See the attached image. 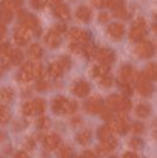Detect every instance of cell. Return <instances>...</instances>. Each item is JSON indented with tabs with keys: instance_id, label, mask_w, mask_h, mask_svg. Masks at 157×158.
Here are the masks:
<instances>
[{
	"instance_id": "cell-1",
	"label": "cell",
	"mask_w": 157,
	"mask_h": 158,
	"mask_svg": "<svg viewBox=\"0 0 157 158\" xmlns=\"http://www.w3.org/2000/svg\"><path fill=\"white\" fill-rule=\"evenodd\" d=\"M108 126L112 132H117L120 135H125L128 131H129V124H128V118H126V114L125 112H119L117 117L114 118H109L108 120Z\"/></svg>"
},
{
	"instance_id": "cell-2",
	"label": "cell",
	"mask_w": 157,
	"mask_h": 158,
	"mask_svg": "<svg viewBox=\"0 0 157 158\" xmlns=\"http://www.w3.org/2000/svg\"><path fill=\"white\" fill-rule=\"evenodd\" d=\"M146 32H148L146 22H145L142 17H139V19H136V22H134V25H133V28H131V31H129V39H131L133 42H137V43H139V42L145 40Z\"/></svg>"
},
{
	"instance_id": "cell-3",
	"label": "cell",
	"mask_w": 157,
	"mask_h": 158,
	"mask_svg": "<svg viewBox=\"0 0 157 158\" xmlns=\"http://www.w3.org/2000/svg\"><path fill=\"white\" fill-rule=\"evenodd\" d=\"M136 85H137V91H139V94H140V95H143V97H151V94H153L154 88H153L151 80H150L143 72L136 78Z\"/></svg>"
},
{
	"instance_id": "cell-4",
	"label": "cell",
	"mask_w": 157,
	"mask_h": 158,
	"mask_svg": "<svg viewBox=\"0 0 157 158\" xmlns=\"http://www.w3.org/2000/svg\"><path fill=\"white\" fill-rule=\"evenodd\" d=\"M31 37H33L31 29L25 28L23 25H20V26H17V28L14 29V42H15L19 46L28 45V43L31 42Z\"/></svg>"
},
{
	"instance_id": "cell-5",
	"label": "cell",
	"mask_w": 157,
	"mask_h": 158,
	"mask_svg": "<svg viewBox=\"0 0 157 158\" xmlns=\"http://www.w3.org/2000/svg\"><path fill=\"white\" fill-rule=\"evenodd\" d=\"M154 51H156L154 43L150 42V40H142V42H139V45L136 46V54H137V57H140V58H151V57L154 55Z\"/></svg>"
},
{
	"instance_id": "cell-6",
	"label": "cell",
	"mask_w": 157,
	"mask_h": 158,
	"mask_svg": "<svg viewBox=\"0 0 157 158\" xmlns=\"http://www.w3.org/2000/svg\"><path fill=\"white\" fill-rule=\"evenodd\" d=\"M19 19H20L22 25H23L25 28L31 29V31L39 28V19H37L36 15L26 12V11H19Z\"/></svg>"
},
{
	"instance_id": "cell-7",
	"label": "cell",
	"mask_w": 157,
	"mask_h": 158,
	"mask_svg": "<svg viewBox=\"0 0 157 158\" xmlns=\"http://www.w3.org/2000/svg\"><path fill=\"white\" fill-rule=\"evenodd\" d=\"M69 39L74 40L79 45H86L89 42V32H86L80 28H71L69 29Z\"/></svg>"
},
{
	"instance_id": "cell-8",
	"label": "cell",
	"mask_w": 157,
	"mask_h": 158,
	"mask_svg": "<svg viewBox=\"0 0 157 158\" xmlns=\"http://www.w3.org/2000/svg\"><path fill=\"white\" fill-rule=\"evenodd\" d=\"M103 107H105V103L99 95L88 98V102L85 103V110L89 112V114H100V110H102Z\"/></svg>"
},
{
	"instance_id": "cell-9",
	"label": "cell",
	"mask_w": 157,
	"mask_h": 158,
	"mask_svg": "<svg viewBox=\"0 0 157 158\" xmlns=\"http://www.w3.org/2000/svg\"><path fill=\"white\" fill-rule=\"evenodd\" d=\"M96 57L99 58V61L102 64H106V66H111L116 60V54L112 49H108V48H102V49H97L96 52Z\"/></svg>"
},
{
	"instance_id": "cell-10",
	"label": "cell",
	"mask_w": 157,
	"mask_h": 158,
	"mask_svg": "<svg viewBox=\"0 0 157 158\" xmlns=\"http://www.w3.org/2000/svg\"><path fill=\"white\" fill-rule=\"evenodd\" d=\"M136 78H137V74H136V69H134L131 64H125V66L120 69V77H119V80H122V81L131 85Z\"/></svg>"
},
{
	"instance_id": "cell-11",
	"label": "cell",
	"mask_w": 157,
	"mask_h": 158,
	"mask_svg": "<svg viewBox=\"0 0 157 158\" xmlns=\"http://www.w3.org/2000/svg\"><path fill=\"white\" fill-rule=\"evenodd\" d=\"M89 91H91L89 85L86 81H83V80H79V81H76L72 85V94L76 97H86L89 94Z\"/></svg>"
},
{
	"instance_id": "cell-12",
	"label": "cell",
	"mask_w": 157,
	"mask_h": 158,
	"mask_svg": "<svg viewBox=\"0 0 157 158\" xmlns=\"http://www.w3.org/2000/svg\"><path fill=\"white\" fill-rule=\"evenodd\" d=\"M116 148H117V140H116L114 137H111L109 140L102 141V144L97 148V152H99V155H106V154L112 152Z\"/></svg>"
},
{
	"instance_id": "cell-13",
	"label": "cell",
	"mask_w": 157,
	"mask_h": 158,
	"mask_svg": "<svg viewBox=\"0 0 157 158\" xmlns=\"http://www.w3.org/2000/svg\"><path fill=\"white\" fill-rule=\"evenodd\" d=\"M108 34L114 40H120L123 37V34H125V26L122 23H111L108 26Z\"/></svg>"
},
{
	"instance_id": "cell-14",
	"label": "cell",
	"mask_w": 157,
	"mask_h": 158,
	"mask_svg": "<svg viewBox=\"0 0 157 158\" xmlns=\"http://www.w3.org/2000/svg\"><path fill=\"white\" fill-rule=\"evenodd\" d=\"M45 43H46V46L48 48H57L59 45H60V34H59V31H55V29H51L50 32H46V35H45Z\"/></svg>"
},
{
	"instance_id": "cell-15",
	"label": "cell",
	"mask_w": 157,
	"mask_h": 158,
	"mask_svg": "<svg viewBox=\"0 0 157 158\" xmlns=\"http://www.w3.org/2000/svg\"><path fill=\"white\" fill-rule=\"evenodd\" d=\"M66 102H68V98H65V97H55L51 103L52 112L54 114H65V110H66Z\"/></svg>"
},
{
	"instance_id": "cell-16",
	"label": "cell",
	"mask_w": 157,
	"mask_h": 158,
	"mask_svg": "<svg viewBox=\"0 0 157 158\" xmlns=\"http://www.w3.org/2000/svg\"><path fill=\"white\" fill-rule=\"evenodd\" d=\"M19 78L22 80V81H31L34 77H33V61H28V63H25L23 66H22V69H20V74H19Z\"/></svg>"
},
{
	"instance_id": "cell-17",
	"label": "cell",
	"mask_w": 157,
	"mask_h": 158,
	"mask_svg": "<svg viewBox=\"0 0 157 158\" xmlns=\"http://www.w3.org/2000/svg\"><path fill=\"white\" fill-rule=\"evenodd\" d=\"M45 148L48 149V151H54V149H57L59 146H60V143H62V140H60V137L57 135V134H50V135H46L45 137Z\"/></svg>"
},
{
	"instance_id": "cell-18",
	"label": "cell",
	"mask_w": 157,
	"mask_h": 158,
	"mask_svg": "<svg viewBox=\"0 0 157 158\" xmlns=\"http://www.w3.org/2000/svg\"><path fill=\"white\" fill-rule=\"evenodd\" d=\"M133 107V103H131V100L126 97V95H119V102H117V112H128L129 109Z\"/></svg>"
},
{
	"instance_id": "cell-19",
	"label": "cell",
	"mask_w": 157,
	"mask_h": 158,
	"mask_svg": "<svg viewBox=\"0 0 157 158\" xmlns=\"http://www.w3.org/2000/svg\"><path fill=\"white\" fill-rule=\"evenodd\" d=\"M8 58H9V64H20L23 60V52L17 48H12L8 52Z\"/></svg>"
},
{
	"instance_id": "cell-20",
	"label": "cell",
	"mask_w": 157,
	"mask_h": 158,
	"mask_svg": "<svg viewBox=\"0 0 157 158\" xmlns=\"http://www.w3.org/2000/svg\"><path fill=\"white\" fill-rule=\"evenodd\" d=\"M54 12H55V15H57L59 19H62V20H68L69 15H71L69 8H68L65 3H60V5L54 6Z\"/></svg>"
},
{
	"instance_id": "cell-21",
	"label": "cell",
	"mask_w": 157,
	"mask_h": 158,
	"mask_svg": "<svg viewBox=\"0 0 157 158\" xmlns=\"http://www.w3.org/2000/svg\"><path fill=\"white\" fill-rule=\"evenodd\" d=\"M76 17H77L80 22L88 23V22L91 20V9H89L88 6H80V8L77 9V12H76Z\"/></svg>"
},
{
	"instance_id": "cell-22",
	"label": "cell",
	"mask_w": 157,
	"mask_h": 158,
	"mask_svg": "<svg viewBox=\"0 0 157 158\" xmlns=\"http://www.w3.org/2000/svg\"><path fill=\"white\" fill-rule=\"evenodd\" d=\"M63 68L57 63V61H54V63H51L50 64V68H48V74L51 75L52 78H59V77H62L63 75Z\"/></svg>"
},
{
	"instance_id": "cell-23",
	"label": "cell",
	"mask_w": 157,
	"mask_h": 158,
	"mask_svg": "<svg viewBox=\"0 0 157 158\" xmlns=\"http://www.w3.org/2000/svg\"><path fill=\"white\" fill-rule=\"evenodd\" d=\"M28 54H29V57H31L33 60H39V58H42V55H43V49H42V46H40V45L34 43V45H31V46H29Z\"/></svg>"
},
{
	"instance_id": "cell-24",
	"label": "cell",
	"mask_w": 157,
	"mask_h": 158,
	"mask_svg": "<svg viewBox=\"0 0 157 158\" xmlns=\"http://www.w3.org/2000/svg\"><path fill=\"white\" fill-rule=\"evenodd\" d=\"M14 98V91L11 88H2L0 89V100L3 103H9Z\"/></svg>"
},
{
	"instance_id": "cell-25",
	"label": "cell",
	"mask_w": 157,
	"mask_h": 158,
	"mask_svg": "<svg viewBox=\"0 0 157 158\" xmlns=\"http://www.w3.org/2000/svg\"><path fill=\"white\" fill-rule=\"evenodd\" d=\"M136 115L140 118L150 117L151 115V106L150 105H137L136 106Z\"/></svg>"
},
{
	"instance_id": "cell-26",
	"label": "cell",
	"mask_w": 157,
	"mask_h": 158,
	"mask_svg": "<svg viewBox=\"0 0 157 158\" xmlns=\"http://www.w3.org/2000/svg\"><path fill=\"white\" fill-rule=\"evenodd\" d=\"M33 109H34V114H43L45 109H46V103L43 98H34L33 102Z\"/></svg>"
},
{
	"instance_id": "cell-27",
	"label": "cell",
	"mask_w": 157,
	"mask_h": 158,
	"mask_svg": "<svg viewBox=\"0 0 157 158\" xmlns=\"http://www.w3.org/2000/svg\"><path fill=\"white\" fill-rule=\"evenodd\" d=\"M97 137H99L100 141H106V140H109V138L112 137V131L109 129L108 124H106V126H102V127L99 129V132H97Z\"/></svg>"
},
{
	"instance_id": "cell-28",
	"label": "cell",
	"mask_w": 157,
	"mask_h": 158,
	"mask_svg": "<svg viewBox=\"0 0 157 158\" xmlns=\"http://www.w3.org/2000/svg\"><path fill=\"white\" fill-rule=\"evenodd\" d=\"M23 5V0H3L2 3V8H6V9H19L20 6Z\"/></svg>"
},
{
	"instance_id": "cell-29",
	"label": "cell",
	"mask_w": 157,
	"mask_h": 158,
	"mask_svg": "<svg viewBox=\"0 0 157 158\" xmlns=\"http://www.w3.org/2000/svg\"><path fill=\"white\" fill-rule=\"evenodd\" d=\"M91 132L89 131H82V132H79L77 134V141H79V144H88L89 141H91Z\"/></svg>"
},
{
	"instance_id": "cell-30",
	"label": "cell",
	"mask_w": 157,
	"mask_h": 158,
	"mask_svg": "<svg viewBox=\"0 0 157 158\" xmlns=\"http://www.w3.org/2000/svg\"><path fill=\"white\" fill-rule=\"evenodd\" d=\"M108 71H109V66H106V64H97V66H94L93 68V75L94 77H103L108 74Z\"/></svg>"
},
{
	"instance_id": "cell-31",
	"label": "cell",
	"mask_w": 157,
	"mask_h": 158,
	"mask_svg": "<svg viewBox=\"0 0 157 158\" xmlns=\"http://www.w3.org/2000/svg\"><path fill=\"white\" fill-rule=\"evenodd\" d=\"M112 9H114V15H116V17H119V19H126V17H128V11H126L125 3H122V5L112 8Z\"/></svg>"
},
{
	"instance_id": "cell-32",
	"label": "cell",
	"mask_w": 157,
	"mask_h": 158,
	"mask_svg": "<svg viewBox=\"0 0 157 158\" xmlns=\"http://www.w3.org/2000/svg\"><path fill=\"white\" fill-rule=\"evenodd\" d=\"M45 75V69H43V66L40 64V63H33V77L34 78H42Z\"/></svg>"
},
{
	"instance_id": "cell-33",
	"label": "cell",
	"mask_w": 157,
	"mask_h": 158,
	"mask_svg": "<svg viewBox=\"0 0 157 158\" xmlns=\"http://www.w3.org/2000/svg\"><path fill=\"white\" fill-rule=\"evenodd\" d=\"M11 20H12V11L6 9V8H2L0 9V22L2 23H9Z\"/></svg>"
},
{
	"instance_id": "cell-34",
	"label": "cell",
	"mask_w": 157,
	"mask_h": 158,
	"mask_svg": "<svg viewBox=\"0 0 157 158\" xmlns=\"http://www.w3.org/2000/svg\"><path fill=\"white\" fill-rule=\"evenodd\" d=\"M151 81L153 80H156L157 78V66L154 64V63H151V64H148V68L145 69V72H143Z\"/></svg>"
},
{
	"instance_id": "cell-35",
	"label": "cell",
	"mask_w": 157,
	"mask_h": 158,
	"mask_svg": "<svg viewBox=\"0 0 157 158\" xmlns=\"http://www.w3.org/2000/svg\"><path fill=\"white\" fill-rule=\"evenodd\" d=\"M59 148H60L62 158H72V148L69 144H63V146H59Z\"/></svg>"
},
{
	"instance_id": "cell-36",
	"label": "cell",
	"mask_w": 157,
	"mask_h": 158,
	"mask_svg": "<svg viewBox=\"0 0 157 158\" xmlns=\"http://www.w3.org/2000/svg\"><path fill=\"white\" fill-rule=\"evenodd\" d=\"M37 126H39V129H42V131L50 129V127H51V120H50L48 117H40L39 121H37Z\"/></svg>"
},
{
	"instance_id": "cell-37",
	"label": "cell",
	"mask_w": 157,
	"mask_h": 158,
	"mask_svg": "<svg viewBox=\"0 0 157 158\" xmlns=\"http://www.w3.org/2000/svg\"><path fill=\"white\" fill-rule=\"evenodd\" d=\"M117 102H119V95H111L106 102V107L111 109V110H116L117 109Z\"/></svg>"
},
{
	"instance_id": "cell-38",
	"label": "cell",
	"mask_w": 157,
	"mask_h": 158,
	"mask_svg": "<svg viewBox=\"0 0 157 158\" xmlns=\"http://www.w3.org/2000/svg\"><path fill=\"white\" fill-rule=\"evenodd\" d=\"M96 52H97L96 46H93V45L83 46V55H86L88 58H93V57H96Z\"/></svg>"
},
{
	"instance_id": "cell-39",
	"label": "cell",
	"mask_w": 157,
	"mask_h": 158,
	"mask_svg": "<svg viewBox=\"0 0 157 158\" xmlns=\"http://www.w3.org/2000/svg\"><path fill=\"white\" fill-rule=\"evenodd\" d=\"M55 61H57V63H59V64L63 68V71H66L68 68H71V60H69L68 57H59Z\"/></svg>"
},
{
	"instance_id": "cell-40",
	"label": "cell",
	"mask_w": 157,
	"mask_h": 158,
	"mask_svg": "<svg viewBox=\"0 0 157 158\" xmlns=\"http://www.w3.org/2000/svg\"><path fill=\"white\" fill-rule=\"evenodd\" d=\"M143 129H145V127H143V124H142V123H139V121H137V123H133V124L129 126V131H131L133 134H142V132H143Z\"/></svg>"
},
{
	"instance_id": "cell-41",
	"label": "cell",
	"mask_w": 157,
	"mask_h": 158,
	"mask_svg": "<svg viewBox=\"0 0 157 158\" xmlns=\"http://www.w3.org/2000/svg\"><path fill=\"white\" fill-rule=\"evenodd\" d=\"M9 118H11L9 110H8V109H3V110L0 112V124H6V123L9 121Z\"/></svg>"
},
{
	"instance_id": "cell-42",
	"label": "cell",
	"mask_w": 157,
	"mask_h": 158,
	"mask_svg": "<svg viewBox=\"0 0 157 158\" xmlns=\"http://www.w3.org/2000/svg\"><path fill=\"white\" fill-rule=\"evenodd\" d=\"M76 110H77V103L74 100H68L66 102V110H65V114H72Z\"/></svg>"
},
{
	"instance_id": "cell-43",
	"label": "cell",
	"mask_w": 157,
	"mask_h": 158,
	"mask_svg": "<svg viewBox=\"0 0 157 158\" xmlns=\"http://www.w3.org/2000/svg\"><path fill=\"white\" fill-rule=\"evenodd\" d=\"M112 85V78H111V75H103V77H100V86L102 88H109Z\"/></svg>"
},
{
	"instance_id": "cell-44",
	"label": "cell",
	"mask_w": 157,
	"mask_h": 158,
	"mask_svg": "<svg viewBox=\"0 0 157 158\" xmlns=\"http://www.w3.org/2000/svg\"><path fill=\"white\" fill-rule=\"evenodd\" d=\"M22 110H23V114L25 115H33L34 114V109H33V103L31 102H26L23 107H22Z\"/></svg>"
},
{
	"instance_id": "cell-45",
	"label": "cell",
	"mask_w": 157,
	"mask_h": 158,
	"mask_svg": "<svg viewBox=\"0 0 157 158\" xmlns=\"http://www.w3.org/2000/svg\"><path fill=\"white\" fill-rule=\"evenodd\" d=\"M100 114H102V118L106 120V121H108L109 118H112V117H114V115H112V114H114V110H111V109H108V107H103V109L100 110Z\"/></svg>"
},
{
	"instance_id": "cell-46",
	"label": "cell",
	"mask_w": 157,
	"mask_h": 158,
	"mask_svg": "<svg viewBox=\"0 0 157 158\" xmlns=\"http://www.w3.org/2000/svg\"><path fill=\"white\" fill-rule=\"evenodd\" d=\"M122 3H125V0H105V6H108L111 9L119 6V5H122Z\"/></svg>"
},
{
	"instance_id": "cell-47",
	"label": "cell",
	"mask_w": 157,
	"mask_h": 158,
	"mask_svg": "<svg viewBox=\"0 0 157 158\" xmlns=\"http://www.w3.org/2000/svg\"><path fill=\"white\" fill-rule=\"evenodd\" d=\"M142 144H143V143H142L140 138H131V140H129V146H131L133 149H140Z\"/></svg>"
},
{
	"instance_id": "cell-48",
	"label": "cell",
	"mask_w": 157,
	"mask_h": 158,
	"mask_svg": "<svg viewBox=\"0 0 157 158\" xmlns=\"http://www.w3.org/2000/svg\"><path fill=\"white\" fill-rule=\"evenodd\" d=\"M8 52H9V45L8 43H0V58L8 57Z\"/></svg>"
},
{
	"instance_id": "cell-49",
	"label": "cell",
	"mask_w": 157,
	"mask_h": 158,
	"mask_svg": "<svg viewBox=\"0 0 157 158\" xmlns=\"http://www.w3.org/2000/svg\"><path fill=\"white\" fill-rule=\"evenodd\" d=\"M69 49L72 51L74 54H82L83 55V45H79V43H72L69 46Z\"/></svg>"
},
{
	"instance_id": "cell-50",
	"label": "cell",
	"mask_w": 157,
	"mask_h": 158,
	"mask_svg": "<svg viewBox=\"0 0 157 158\" xmlns=\"http://www.w3.org/2000/svg\"><path fill=\"white\" fill-rule=\"evenodd\" d=\"M36 89H37V91H40V92H43V91H46V89H48V83H46L45 80L39 78V83L36 85Z\"/></svg>"
},
{
	"instance_id": "cell-51",
	"label": "cell",
	"mask_w": 157,
	"mask_h": 158,
	"mask_svg": "<svg viewBox=\"0 0 157 158\" xmlns=\"http://www.w3.org/2000/svg\"><path fill=\"white\" fill-rule=\"evenodd\" d=\"M46 3H48V0H31V5H33L36 9H42Z\"/></svg>"
},
{
	"instance_id": "cell-52",
	"label": "cell",
	"mask_w": 157,
	"mask_h": 158,
	"mask_svg": "<svg viewBox=\"0 0 157 158\" xmlns=\"http://www.w3.org/2000/svg\"><path fill=\"white\" fill-rule=\"evenodd\" d=\"M80 158H99V155L96 152H93V151H85Z\"/></svg>"
},
{
	"instance_id": "cell-53",
	"label": "cell",
	"mask_w": 157,
	"mask_h": 158,
	"mask_svg": "<svg viewBox=\"0 0 157 158\" xmlns=\"http://www.w3.org/2000/svg\"><path fill=\"white\" fill-rule=\"evenodd\" d=\"M99 22H100V23H108V22H109V14L102 12V14L99 15Z\"/></svg>"
},
{
	"instance_id": "cell-54",
	"label": "cell",
	"mask_w": 157,
	"mask_h": 158,
	"mask_svg": "<svg viewBox=\"0 0 157 158\" xmlns=\"http://www.w3.org/2000/svg\"><path fill=\"white\" fill-rule=\"evenodd\" d=\"M14 158H29V155L25 151H19V152H15V157Z\"/></svg>"
},
{
	"instance_id": "cell-55",
	"label": "cell",
	"mask_w": 157,
	"mask_h": 158,
	"mask_svg": "<svg viewBox=\"0 0 157 158\" xmlns=\"http://www.w3.org/2000/svg\"><path fill=\"white\" fill-rule=\"evenodd\" d=\"M93 5L96 8H103L105 6V0H93Z\"/></svg>"
},
{
	"instance_id": "cell-56",
	"label": "cell",
	"mask_w": 157,
	"mask_h": 158,
	"mask_svg": "<svg viewBox=\"0 0 157 158\" xmlns=\"http://www.w3.org/2000/svg\"><path fill=\"white\" fill-rule=\"evenodd\" d=\"M5 34H6V26H5V23L0 22V39H3Z\"/></svg>"
},
{
	"instance_id": "cell-57",
	"label": "cell",
	"mask_w": 157,
	"mask_h": 158,
	"mask_svg": "<svg viewBox=\"0 0 157 158\" xmlns=\"http://www.w3.org/2000/svg\"><path fill=\"white\" fill-rule=\"evenodd\" d=\"M123 158H139V157H137L134 152H126V154L123 155Z\"/></svg>"
},
{
	"instance_id": "cell-58",
	"label": "cell",
	"mask_w": 157,
	"mask_h": 158,
	"mask_svg": "<svg viewBox=\"0 0 157 158\" xmlns=\"http://www.w3.org/2000/svg\"><path fill=\"white\" fill-rule=\"evenodd\" d=\"M48 3H51L52 6H57V5H60V3H63L62 0H48Z\"/></svg>"
},
{
	"instance_id": "cell-59",
	"label": "cell",
	"mask_w": 157,
	"mask_h": 158,
	"mask_svg": "<svg viewBox=\"0 0 157 158\" xmlns=\"http://www.w3.org/2000/svg\"><path fill=\"white\" fill-rule=\"evenodd\" d=\"M34 146H36V143H34V141H33V140L29 138V140H28V148H29V149H33Z\"/></svg>"
},
{
	"instance_id": "cell-60",
	"label": "cell",
	"mask_w": 157,
	"mask_h": 158,
	"mask_svg": "<svg viewBox=\"0 0 157 158\" xmlns=\"http://www.w3.org/2000/svg\"><path fill=\"white\" fill-rule=\"evenodd\" d=\"M3 75V66H0V77Z\"/></svg>"
},
{
	"instance_id": "cell-61",
	"label": "cell",
	"mask_w": 157,
	"mask_h": 158,
	"mask_svg": "<svg viewBox=\"0 0 157 158\" xmlns=\"http://www.w3.org/2000/svg\"><path fill=\"white\" fill-rule=\"evenodd\" d=\"M3 109H6V107H5V106H3V105H0V112H2Z\"/></svg>"
},
{
	"instance_id": "cell-62",
	"label": "cell",
	"mask_w": 157,
	"mask_h": 158,
	"mask_svg": "<svg viewBox=\"0 0 157 158\" xmlns=\"http://www.w3.org/2000/svg\"><path fill=\"white\" fill-rule=\"evenodd\" d=\"M109 158H116V157H109Z\"/></svg>"
}]
</instances>
